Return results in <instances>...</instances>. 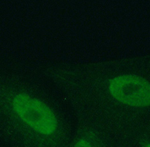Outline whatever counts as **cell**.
<instances>
[{
	"instance_id": "cell-1",
	"label": "cell",
	"mask_w": 150,
	"mask_h": 147,
	"mask_svg": "<svg viewBox=\"0 0 150 147\" xmlns=\"http://www.w3.org/2000/svg\"><path fill=\"white\" fill-rule=\"evenodd\" d=\"M12 105L18 117L36 132L50 135L56 131L57 118L52 110L40 100L19 93L14 97Z\"/></svg>"
},
{
	"instance_id": "cell-2",
	"label": "cell",
	"mask_w": 150,
	"mask_h": 147,
	"mask_svg": "<svg viewBox=\"0 0 150 147\" xmlns=\"http://www.w3.org/2000/svg\"><path fill=\"white\" fill-rule=\"evenodd\" d=\"M110 93L117 101L130 106H150V82L135 75H123L109 82Z\"/></svg>"
},
{
	"instance_id": "cell-3",
	"label": "cell",
	"mask_w": 150,
	"mask_h": 147,
	"mask_svg": "<svg viewBox=\"0 0 150 147\" xmlns=\"http://www.w3.org/2000/svg\"><path fill=\"white\" fill-rule=\"evenodd\" d=\"M74 147H91V146L87 140L80 139L76 143Z\"/></svg>"
},
{
	"instance_id": "cell-4",
	"label": "cell",
	"mask_w": 150,
	"mask_h": 147,
	"mask_svg": "<svg viewBox=\"0 0 150 147\" xmlns=\"http://www.w3.org/2000/svg\"><path fill=\"white\" fill-rule=\"evenodd\" d=\"M150 147V143H149L148 144H147V145L146 146V147Z\"/></svg>"
}]
</instances>
